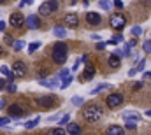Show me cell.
<instances>
[{"label": "cell", "mask_w": 151, "mask_h": 135, "mask_svg": "<svg viewBox=\"0 0 151 135\" xmlns=\"http://www.w3.org/2000/svg\"><path fill=\"white\" fill-rule=\"evenodd\" d=\"M125 126L128 130H135L137 128V121H132V119H125Z\"/></svg>", "instance_id": "603a6c76"}, {"label": "cell", "mask_w": 151, "mask_h": 135, "mask_svg": "<svg viewBox=\"0 0 151 135\" xmlns=\"http://www.w3.org/2000/svg\"><path fill=\"white\" fill-rule=\"evenodd\" d=\"M109 25H111V28H114V30H123L125 25H127V18L123 14L116 12V14H113L109 18Z\"/></svg>", "instance_id": "277c9868"}, {"label": "cell", "mask_w": 151, "mask_h": 135, "mask_svg": "<svg viewBox=\"0 0 151 135\" xmlns=\"http://www.w3.org/2000/svg\"><path fill=\"white\" fill-rule=\"evenodd\" d=\"M69 75H70V70H69V68H63V70L58 74V77H60V79H65V77H69Z\"/></svg>", "instance_id": "4dcf8cb0"}, {"label": "cell", "mask_w": 151, "mask_h": 135, "mask_svg": "<svg viewBox=\"0 0 151 135\" xmlns=\"http://www.w3.org/2000/svg\"><path fill=\"white\" fill-rule=\"evenodd\" d=\"M39 123H40V118H35V119H32V121H28V123H27L25 126H27V128H35V126H37Z\"/></svg>", "instance_id": "83f0119b"}, {"label": "cell", "mask_w": 151, "mask_h": 135, "mask_svg": "<svg viewBox=\"0 0 151 135\" xmlns=\"http://www.w3.org/2000/svg\"><path fill=\"white\" fill-rule=\"evenodd\" d=\"M7 114H9V118H21V116H25V109L19 103H12L7 107Z\"/></svg>", "instance_id": "9c48e42d"}, {"label": "cell", "mask_w": 151, "mask_h": 135, "mask_svg": "<svg viewBox=\"0 0 151 135\" xmlns=\"http://www.w3.org/2000/svg\"><path fill=\"white\" fill-rule=\"evenodd\" d=\"M25 19H27V27H28L30 30H37V28H40V18H39V16L30 14V16H27Z\"/></svg>", "instance_id": "7c38bea8"}, {"label": "cell", "mask_w": 151, "mask_h": 135, "mask_svg": "<svg viewBox=\"0 0 151 135\" xmlns=\"http://www.w3.org/2000/svg\"><path fill=\"white\" fill-rule=\"evenodd\" d=\"M106 88H111L109 84H106V83H102V84H99L95 90H91V95H97V93H100V91H104Z\"/></svg>", "instance_id": "44dd1931"}, {"label": "cell", "mask_w": 151, "mask_h": 135, "mask_svg": "<svg viewBox=\"0 0 151 135\" xmlns=\"http://www.w3.org/2000/svg\"><path fill=\"white\" fill-rule=\"evenodd\" d=\"M70 83H72V75H69V77L62 79V84H60V88H62V90H65V88H69V86H70Z\"/></svg>", "instance_id": "7402d4cb"}, {"label": "cell", "mask_w": 151, "mask_h": 135, "mask_svg": "<svg viewBox=\"0 0 151 135\" xmlns=\"http://www.w3.org/2000/svg\"><path fill=\"white\" fill-rule=\"evenodd\" d=\"M123 119H132V121H139L141 116L137 112H123Z\"/></svg>", "instance_id": "ffe728a7"}, {"label": "cell", "mask_w": 151, "mask_h": 135, "mask_svg": "<svg viewBox=\"0 0 151 135\" xmlns=\"http://www.w3.org/2000/svg\"><path fill=\"white\" fill-rule=\"evenodd\" d=\"M65 130H67L69 135H81V126H79L77 123H69Z\"/></svg>", "instance_id": "2e32d148"}, {"label": "cell", "mask_w": 151, "mask_h": 135, "mask_svg": "<svg viewBox=\"0 0 151 135\" xmlns=\"http://www.w3.org/2000/svg\"><path fill=\"white\" fill-rule=\"evenodd\" d=\"M67 55H69V49L63 42H56L53 46V51H51V56H53V62L56 65H63L67 62Z\"/></svg>", "instance_id": "7a4b0ae2"}, {"label": "cell", "mask_w": 151, "mask_h": 135, "mask_svg": "<svg viewBox=\"0 0 151 135\" xmlns=\"http://www.w3.org/2000/svg\"><path fill=\"white\" fill-rule=\"evenodd\" d=\"M107 63H109V67H111V68H119V65H121V60H119V56L114 53V55H111V56L107 58Z\"/></svg>", "instance_id": "9a60e30c"}, {"label": "cell", "mask_w": 151, "mask_h": 135, "mask_svg": "<svg viewBox=\"0 0 151 135\" xmlns=\"http://www.w3.org/2000/svg\"><path fill=\"white\" fill-rule=\"evenodd\" d=\"M0 72H2L4 75H7L9 79H12V72H11V68H9V67H5V65H2V67H0Z\"/></svg>", "instance_id": "cb8c5ba5"}, {"label": "cell", "mask_w": 151, "mask_h": 135, "mask_svg": "<svg viewBox=\"0 0 151 135\" xmlns=\"http://www.w3.org/2000/svg\"><path fill=\"white\" fill-rule=\"evenodd\" d=\"M65 25H67L69 28H77V27H79V18H77V14H67V16H65Z\"/></svg>", "instance_id": "4fadbf2b"}, {"label": "cell", "mask_w": 151, "mask_h": 135, "mask_svg": "<svg viewBox=\"0 0 151 135\" xmlns=\"http://www.w3.org/2000/svg\"><path fill=\"white\" fill-rule=\"evenodd\" d=\"M141 88H142V83H135V84H134V90H135V91L141 90Z\"/></svg>", "instance_id": "7bdbcfd3"}, {"label": "cell", "mask_w": 151, "mask_h": 135, "mask_svg": "<svg viewBox=\"0 0 151 135\" xmlns=\"http://www.w3.org/2000/svg\"><path fill=\"white\" fill-rule=\"evenodd\" d=\"M135 44H137V40H135V37H132V39L128 40V47H134Z\"/></svg>", "instance_id": "f35d334b"}, {"label": "cell", "mask_w": 151, "mask_h": 135, "mask_svg": "<svg viewBox=\"0 0 151 135\" xmlns=\"http://www.w3.org/2000/svg\"><path fill=\"white\" fill-rule=\"evenodd\" d=\"M132 34H134V37H139V35L142 34V28L141 27H134L132 28Z\"/></svg>", "instance_id": "d6a6232c"}, {"label": "cell", "mask_w": 151, "mask_h": 135, "mask_svg": "<svg viewBox=\"0 0 151 135\" xmlns=\"http://www.w3.org/2000/svg\"><path fill=\"white\" fill-rule=\"evenodd\" d=\"M142 49H144L146 53H151V40H146V42L142 44Z\"/></svg>", "instance_id": "e575fe53"}, {"label": "cell", "mask_w": 151, "mask_h": 135, "mask_svg": "<svg viewBox=\"0 0 151 135\" xmlns=\"http://www.w3.org/2000/svg\"><path fill=\"white\" fill-rule=\"evenodd\" d=\"M39 47H40V42H32V44L28 46V53H35Z\"/></svg>", "instance_id": "f1b7e54d"}, {"label": "cell", "mask_w": 151, "mask_h": 135, "mask_svg": "<svg viewBox=\"0 0 151 135\" xmlns=\"http://www.w3.org/2000/svg\"><path fill=\"white\" fill-rule=\"evenodd\" d=\"M123 100H125V98H123L121 93H111V95L106 98V103H107L109 109H118V107L123 103Z\"/></svg>", "instance_id": "52a82bcc"}, {"label": "cell", "mask_w": 151, "mask_h": 135, "mask_svg": "<svg viewBox=\"0 0 151 135\" xmlns=\"http://www.w3.org/2000/svg\"><path fill=\"white\" fill-rule=\"evenodd\" d=\"M4 2H5V0H0V5H2V4H4Z\"/></svg>", "instance_id": "f907efd6"}, {"label": "cell", "mask_w": 151, "mask_h": 135, "mask_svg": "<svg viewBox=\"0 0 151 135\" xmlns=\"http://www.w3.org/2000/svg\"><path fill=\"white\" fill-rule=\"evenodd\" d=\"M144 81H151V72H144Z\"/></svg>", "instance_id": "b9f144b4"}, {"label": "cell", "mask_w": 151, "mask_h": 135, "mask_svg": "<svg viewBox=\"0 0 151 135\" xmlns=\"http://www.w3.org/2000/svg\"><path fill=\"white\" fill-rule=\"evenodd\" d=\"M106 135H125V130L121 126H118V125H113V126L107 128V134Z\"/></svg>", "instance_id": "e0dca14e"}, {"label": "cell", "mask_w": 151, "mask_h": 135, "mask_svg": "<svg viewBox=\"0 0 151 135\" xmlns=\"http://www.w3.org/2000/svg\"><path fill=\"white\" fill-rule=\"evenodd\" d=\"M70 102H72V105H76V107H79V105H83V102H84V98H83V97H72V98H70Z\"/></svg>", "instance_id": "4316f807"}, {"label": "cell", "mask_w": 151, "mask_h": 135, "mask_svg": "<svg viewBox=\"0 0 151 135\" xmlns=\"http://www.w3.org/2000/svg\"><path fill=\"white\" fill-rule=\"evenodd\" d=\"M2 55H4V47L0 46V56H2Z\"/></svg>", "instance_id": "681fc988"}, {"label": "cell", "mask_w": 151, "mask_h": 135, "mask_svg": "<svg viewBox=\"0 0 151 135\" xmlns=\"http://www.w3.org/2000/svg\"><path fill=\"white\" fill-rule=\"evenodd\" d=\"M137 72H139V70H142V68H144V60H141V62H139V63H137Z\"/></svg>", "instance_id": "60d3db41"}, {"label": "cell", "mask_w": 151, "mask_h": 135, "mask_svg": "<svg viewBox=\"0 0 151 135\" xmlns=\"http://www.w3.org/2000/svg\"><path fill=\"white\" fill-rule=\"evenodd\" d=\"M11 72H12V75H14V77H23V75L27 74V63H25V62H21V60H16V62L12 63Z\"/></svg>", "instance_id": "ba28073f"}, {"label": "cell", "mask_w": 151, "mask_h": 135, "mask_svg": "<svg viewBox=\"0 0 151 135\" xmlns=\"http://www.w3.org/2000/svg\"><path fill=\"white\" fill-rule=\"evenodd\" d=\"M106 46H107V44H106V42H97V46H95V47H97V49H99V51H102V49H104V47H106Z\"/></svg>", "instance_id": "8d00e7d4"}, {"label": "cell", "mask_w": 151, "mask_h": 135, "mask_svg": "<svg viewBox=\"0 0 151 135\" xmlns=\"http://www.w3.org/2000/svg\"><path fill=\"white\" fill-rule=\"evenodd\" d=\"M99 5H100V9H104V11H109V9H111V2H109V0H100Z\"/></svg>", "instance_id": "d4e9b609"}, {"label": "cell", "mask_w": 151, "mask_h": 135, "mask_svg": "<svg viewBox=\"0 0 151 135\" xmlns=\"http://www.w3.org/2000/svg\"><path fill=\"white\" fill-rule=\"evenodd\" d=\"M102 116H104V111H102V107L97 105V103H88V105H84V109H83V118H84L88 123H97Z\"/></svg>", "instance_id": "6da1fadb"}, {"label": "cell", "mask_w": 151, "mask_h": 135, "mask_svg": "<svg viewBox=\"0 0 151 135\" xmlns=\"http://www.w3.org/2000/svg\"><path fill=\"white\" fill-rule=\"evenodd\" d=\"M5 88H7V83H5V79L0 77V90H5Z\"/></svg>", "instance_id": "ab89813d"}, {"label": "cell", "mask_w": 151, "mask_h": 135, "mask_svg": "<svg viewBox=\"0 0 151 135\" xmlns=\"http://www.w3.org/2000/svg\"><path fill=\"white\" fill-rule=\"evenodd\" d=\"M146 116H148V118H151V111H146Z\"/></svg>", "instance_id": "c3c4849f"}, {"label": "cell", "mask_w": 151, "mask_h": 135, "mask_svg": "<svg viewBox=\"0 0 151 135\" xmlns=\"http://www.w3.org/2000/svg\"><path fill=\"white\" fill-rule=\"evenodd\" d=\"M5 90H7V91H9V93H14V91H16V90H18V86H16V84H14V83H9V84H7V88H5Z\"/></svg>", "instance_id": "1f68e13d"}, {"label": "cell", "mask_w": 151, "mask_h": 135, "mask_svg": "<svg viewBox=\"0 0 151 135\" xmlns=\"http://www.w3.org/2000/svg\"><path fill=\"white\" fill-rule=\"evenodd\" d=\"M58 7H60V2H58V0H47V2L40 4V7H39V16H49V14H53L55 11H58Z\"/></svg>", "instance_id": "3957f363"}, {"label": "cell", "mask_w": 151, "mask_h": 135, "mask_svg": "<svg viewBox=\"0 0 151 135\" xmlns=\"http://www.w3.org/2000/svg\"><path fill=\"white\" fill-rule=\"evenodd\" d=\"M53 34L56 35L58 39H65V37L69 35V32H67L63 27H55V28H53Z\"/></svg>", "instance_id": "ac0fdd59"}, {"label": "cell", "mask_w": 151, "mask_h": 135, "mask_svg": "<svg viewBox=\"0 0 151 135\" xmlns=\"http://www.w3.org/2000/svg\"><path fill=\"white\" fill-rule=\"evenodd\" d=\"M93 75H95V67L88 63V65H86V68H84V72L79 75V81H81V83H86V81L93 79Z\"/></svg>", "instance_id": "8fae6325"}, {"label": "cell", "mask_w": 151, "mask_h": 135, "mask_svg": "<svg viewBox=\"0 0 151 135\" xmlns=\"http://www.w3.org/2000/svg\"><path fill=\"white\" fill-rule=\"evenodd\" d=\"M5 42H7V44H14V42H12V39H11V37H5Z\"/></svg>", "instance_id": "bcb514c9"}, {"label": "cell", "mask_w": 151, "mask_h": 135, "mask_svg": "<svg viewBox=\"0 0 151 135\" xmlns=\"http://www.w3.org/2000/svg\"><path fill=\"white\" fill-rule=\"evenodd\" d=\"M70 123V114H63L60 118V125H69Z\"/></svg>", "instance_id": "f546056e"}, {"label": "cell", "mask_w": 151, "mask_h": 135, "mask_svg": "<svg viewBox=\"0 0 151 135\" xmlns=\"http://www.w3.org/2000/svg\"><path fill=\"white\" fill-rule=\"evenodd\" d=\"M23 47H25V42H23V40H16V42L12 44V49H14V51H21Z\"/></svg>", "instance_id": "484cf974"}, {"label": "cell", "mask_w": 151, "mask_h": 135, "mask_svg": "<svg viewBox=\"0 0 151 135\" xmlns=\"http://www.w3.org/2000/svg\"><path fill=\"white\" fill-rule=\"evenodd\" d=\"M9 25H11L12 28H23V27L27 25V19H25L23 14H19V12H12V14L9 16Z\"/></svg>", "instance_id": "8992f818"}, {"label": "cell", "mask_w": 151, "mask_h": 135, "mask_svg": "<svg viewBox=\"0 0 151 135\" xmlns=\"http://www.w3.org/2000/svg\"><path fill=\"white\" fill-rule=\"evenodd\" d=\"M113 5L116 7V9H123V2H121V0H114Z\"/></svg>", "instance_id": "d590c367"}, {"label": "cell", "mask_w": 151, "mask_h": 135, "mask_svg": "<svg viewBox=\"0 0 151 135\" xmlns=\"http://www.w3.org/2000/svg\"><path fill=\"white\" fill-rule=\"evenodd\" d=\"M60 77H53V79H39V83H40V86H44V88H55L60 81H58Z\"/></svg>", "instance_id": "5bb4252c"}, {"label": "cell", "mask_w": 151, "mask_h": 135, "mask_svg": "<svg viewBox=\"0 0 151 135\" xmlns=\"http://www.w3.org/2000/svg\"><path fill=\"white\" fill-rule=\"evenodd\" d=\"M4 107H5V100H0V111H2Z\"/></svg>", "instance_id": "7dc6e473"}, {"label": "cell", "mask_w": 151, "mask_h": 135, "mask_svg": "<svg viewBox=\"0 0 151 135\" xmlns=\"http://www.w3.org/2000/svg\"><path fill=\"white\" fill-rule=\"evenodd\" d=\"M79 60H81V62H84V63H86V62H88V55H83V56H81V58H79Z\"/></svg>", "instance_id": "ee69618b"}, {"label": "cell", "mask_w": 151, "mask_h": 135, "mask_svg": "<svg viewBox=\"0 0 151 135\" xmlns=\"http://www.w3.org/2000/svg\"><path fill=\"white\" fill-rule=\"evenodd\" d=\"M5 30V23L4 21H0V32H4Z\"/></svg>", "instance_id": "f6af8a7d"}, {"label": "cell", "mask_w": 151, "mask_h": 135, "mask_svg": "<svg viewBox=\"0 0 151 135\" xmlns=\"http://www.w3.org/2000/svg\"><path fill=\"white\" fill-rule=\"evenodd\" d=\"M12 118H0V126H7Z\"/></svg>", "instance_id": "836d02e7"}, {"label": "cell", "mask_w": 151, "mask_h": 135, "mask_svg": "<svg viewBox=\"0 0 151 135\" xmlns=\"http://www.w3.org/2000/svg\"><path fill=\"white\" fill-rule=\"evenodd\" d=\"M46 135H67V130H65V128H62V126H56V128L47 130V134H46Z\"/></svg>", "instance_id": "d6986e66"}, {"label": "cell", "mask_w": 151, "mask_h": 135, "mask_svg": "<svg viewBox=\"0 0 151 135\" xmlns=\"http://www.w3.org/2000/svg\"><path fill=\"white\" fill-rule=\"evenodd\" d=\"M37 105L40 109H51V107L58 105V100L53 95H44V97H39L37 98Z\"/></svg>", "instance_id": "5b68a950"}, {"label": "cell", "mask_w": 151, "mask_h": 135, "mask_svg": "<svg viewBox=\"0 0 151 135\" xmlns=\"http://www.w3.org/2000/svg\"><path fill=\"white\" fill-rule=\"evenodd\" d=\"M86 23L88 25H91V27H99L100 23H102V16L99 14V12H86Z\"/></svg>", "instance_id": "30bf717a"}, {"label": "cell", "mask_w": 151, "mask_h": 135, "mask_svg": "<svg viewBox=\"0 0 151 135\" xmlns=\"http://www.w3.org/2000/svg\"><path fill=\"white\" fill-rule=\"evenodd\" d=\"M32 2H34V0H21L19 7H25V5H32Z\"/></svg>", "instance_id": "74e56055"}]
</instances>
